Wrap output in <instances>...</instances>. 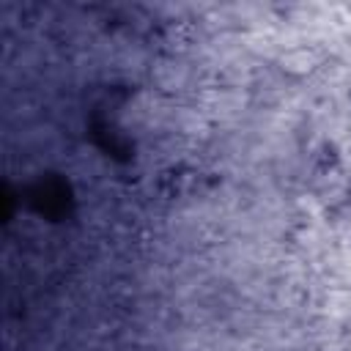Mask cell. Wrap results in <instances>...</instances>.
Masks as SVG:
<instances>
[{"label":"cell","mask_w":351,"mask_h":351,"mask_svg":"<svg viewBox=\"0 0 351 351\" xmlns=\"http://www.w3.org/2000/svg\"><path fill=\"white\" fill-rule=\"evenodd\" d=\"M280 63H282V71L296 74V77L310 74V71L315 69V58H313V52H307V49H293V52H288Z\"/></svg>","instance_id":"obj_1"}]
</instances>
